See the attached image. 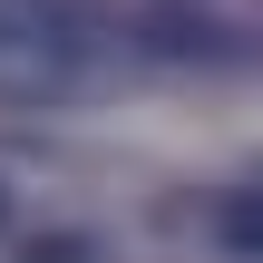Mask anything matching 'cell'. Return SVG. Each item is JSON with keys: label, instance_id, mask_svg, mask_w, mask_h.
Here are the masks:
<instances>
[{"label": "cell", "instance_id": "cell-2", "mask_svg": "<svg viewBox=\"0 0 263 263\" xmlns=\"http://www.w3.org/2000/svg\"><path fill=\"white\" fill-rule=\"evenodd\" d=\"M224 244L234 254H263V195H234L224 205Z\"/></svg>", "mask_w": 263, "mask_h": 263}, {"label": "cell", "instance_id": "cell-1", "mask_svg": "<svg viewBox=\"0 0 263 263\" xmlns=\"http://www.w3.org/2000/svg\"><path fill=\"white\" fill-rule=\"evenodd\" d=\"M88 78V29L59 0H0V107H59Z\"/></svg>", "mask_w": 263, "mask_h": 263}]
</instances>
